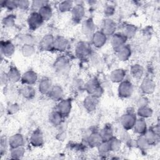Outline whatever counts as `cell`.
<instances>
[{"label": "cell", "instance_id": "cell-1", "mask_svg": "<svg viewBox=\"0 0 160 160\" xmlns=\"http://www.w3.org/2000/svg\"><path fill=\"white\" fill-rule=\"evenodd\" d=\"M42 18L38 13H33L29 18V27L33 29L38 28L41 26L42 22Z\"/></svg>", "mask_w": 160, "mask_h": 160}, {"label": "cell", "instance_id": "cell-2", "mask_svg": "<svg viewBox=\"0 0 160 160\" xmlns=\"http://www.w3.org/2000/svg\"><path fill=\"white\" fill-rule=\"evenodd\" d=\"M55 66L57 71L62 73L68 71V67H69V63L66 59L61 58L58 59Z\"/></svg>", "mask_w": 160, "mask_h": 160}, {"label": "cell", "instance_id": "cell-3", "mask_svg": "<svg viewBox=\"0 0 160 160\" xmlns=\"http://www.w3.org/2000/svg\"><path fill=\"white\" fill-rule=\"evenodd\" d=\"M71 102L69 101L66 100L61 101L58 106L59 112L61 115H67L70 111Z\"/></svg>", "mask_w": 160, "mask_h": 160}, {"label": "cell", "instance_id": "cell-4", "mask_svg": "<svg viewBox=\"0 0 160 160\" xmlns=\"http://www.w3.org/2000/svg\"><path fill=\"white\" fill-rule=\"evenodd\" d=\"M135 122L134 118L131 114H126L122 118V123L126 128H131Z\"/></svg>", "mask_w": 160, "mask_h": 160}, {"label": "cell", "instance_id": "cell-5", "mask_svg": "<svg viewBox=\"0 0 160 160\" xmlns=\"http://www.w3.org/2000/svg\"><path fill=\"white\" fill-rule=\"evenodd\" d=\"M68 46V41L63 38L59 37L54 41V46L58 50H65Z\"/></svg>", "mask_w": 160, "mask_h": 160}, {"label": "cell", "instance_id": "cell-6", "mask_svg": "<svg viewBox=\"0 0 160 160\" xmlns=\"http://www.w3.org/2000/svg\"><path fill=\"white\" fill-rule=\"evenodd\" d=\"M54 46V41L52 37L51 36H46L44 37L41 42V46L44 49H49Z\"/></svg>", "mask_w": 160, "mask_h": 160}, {"label": "cell", "instance_id": "cell-7", "mask_svg": "<svg viewBox=\"0 0 160 160\" xmlns=\"http://www.w3.org/2000/svg\"><path fill=\"white\" fill-rule=\"evenodd\" d=\"M22 142L23 139L20 134H16L14 136H12L9 139V144L13 148L21 146Z\"/></svg>", "mask_w": 160, "mask_h": 160}, {"label": "cell", "instance_id": "cell-8", "mask_svg": "<svg viewBox=\"0 0 160 160\" xmlns=\"http://www.w3.org/2000/svg\"><path fill=\"white\" fill-rule=\"evenodd\" d=\"M131 84L128 82H124L119 87V94L124 97H126L131 94Z\"/></svg>", "mask_w": 160, "mask_h": 160}, {"label": "cell", "instance_id": "cell-9", "mask_svg": "<svg viewBox=\"0 0 160 160\" xmlns=\"http://www.w3.org/2000/svg\"><path fill=\"white\" fill-rule=\"evenodd\" d=\"M37 79V76L36 73H34L32 71H28L24 74L22 79L23 81L27 84H33L35 82L36 80Z\"/></svg>", "mask_w": 160, "mask_h": 160}, {"label": "cell", "instance_id": "cell-10", "mask_svg": "<svg viewBox=\"0 0 160 160\" xmlns=\"http://www.w3.org/2000/svg\"><path fill=\"white\" fill-rule=\"evenodd\" d=\"M96 104H97L96 98L92 95L91 96L87 98L84 102V105L86 106V108L89 111L93 110L96 108Z\"/></svg>", "mask_w": 160, "mask_h": 160}, {"label": "cell", "instance_id": "cell-11", "mask_svg": "<svg viewBox=\"0 0 160 160\" xmlns=\"http://www.w3.org/2000/svg\"><path fill=\"white\" fill-rule=\"evenodd\" d=\"M51 84L48 79H42L39 84V89L43 93L49 92L51 90Z\"/></svg>", "mask_w": 160, "mask_h": 160}, {"label": "cell", "instance_id": "cell-12", "mask_svg": "<svg viewBox=\"0 0 160 160\" xmlns=\"http://www.w3.org/2000/svg\"><path fill=\"white\" fill-rule=\"evenodd\" d=\"M31 142L34 146H40L42 142V136L39 131H36L31 136Z\"/></svg>", "mask_w": 160, "mask_h": 160}, {"label": "cell", "instance_id": "cell-13", "mask_svg": "<svg viewBox=\"0 0 160 160\" xmlns=\"http://www.w3.org/2000/svg\"><path fill=\"white\" fill-rule=\"evenodd\" d=\"M49 94L53 99H59L62 96V90L59 86H55L51 89Z\"/></svg>", "mask_w": 160, "mask_h": 160}, {"label": "cell", "instance_id": "cell-14", "mask_svg": "<svg viewBox=\"0 0 160 160\" xmlns=\"http://www.w3.org/2000/svg\"><path fill=\"white\" fill-rule=\"evenodd\" d=\"M51 10L48 6H43L39 9V15L41 16L43 20H47L51 16Z\"/></svg>", "mask_w": 160, "mask_h": 160}, {"label": "cell", "instance_id": "cell-15", "mask_svg": "<svg viewBox=\"0 0 160 160\" xmlns=\"http://www.w3.org/2000/svg\"><path fill=\"white\" fill-rule=\"evenodd\" d=\"M77 51L79 56H81V58L85 57L88 56V54L89 53V48L88 46V44L82 43L79 45L78 48H77Z\"/></svg>", "mask_w": 160, "mask_h": 160}, {"label": "cell", "instance_id": "cell-16", "mask_svg": "<svg viewBox=\"0 0 160 160\" xmlns=\"http://www.w3.org/2000/svg\"><path fill=\"white\" fill-rule=\"evenodd\" d=\"M93 41L94 44L96 46H102L104 41H106V38L104 37V34L100 32H97L94 34L93 38Z\"/></svg>", "mask_w": 160, "mask_h": 160}, {"label": "cell", "instance_id": "cell-17", "mask_svg": "<svg viewBox=\"0 0 160 160\" xmlns=\"http://www.w3.org/2000/svg\"><path fill=\"white\" fill-rule=\"evenodd\" d=\"M21 92L22 95L26 98H31L34 94V89L29 86H25L22 87L21 89Z\"/></svg>", "mask_w": 160, "mask_h": 160}, {"label": "cell", "instance_id": "cell-18", "mask_svg": "<svg viewBox=\"0 0 160 160\" xmlns=\"http://www.w3.org/2000/svg\"><path fill=\"white\" fill-rule=\"evenodd\" d=\"M73 16L74 19H78V20H80L84 14V9L81 6H76L74 9H73V12H72Z\"/></svg>", "mask_w": 160, "mask_h": 160}, {"label": "cell", "instance_id": "cell-19", "mask_svg": "<svg viewBox=\"0 0 160 160\" xmlns=\"http://www.w3.org/2000/svg\"><path fill=\"white\" fill-rule=\"evenodd\" d=\"M8 78L9 81L12 82H16L17 81H18L19 78V74L17 71V69H16L15 68H13L9 71L8 74Z\"/></svg>", "mask_w": 160, "mask_h": 160}, {"label": "cell", "instance_id": "cell-20", "mask_svg": "<svg viewBox=\"0 0 160 160\" xmlns=\"http://www.w3.org/2000/svg\"><path fill=\"white\" fill-rule=\"evenodd\" d=\"M114 24L113 22L109 20L106 21L104 25V32L107 34H111L114 32Z\"/></svg>", "mask_w": 160, "mask_h": 160}, {"label": "cell", "instance_id": "cell-21", "mask_svg": "<svg viewBox=\"0 0 160 160\" xmlns=\"http://www.w3.org/2000/svg\"><path fill=\"white\" fill-rule=\"evenodd\" d=\"M124 42V39L122 36L119 34H116L112 39V43L113 46H115L116 48H120V46H122Z\"/></svg>", "mask_w": 160, "mask_h": 160}, {"label": "cell", "instance_id": "cell-22", "mask_svg": "<svg viewBox=\"0 0 160 160\" xmlns=\"http://www.w3.org/2000/svg\"><path fill=\"white\" fill-rule=\"evenodd\" d=\"M5 46H2V51L6 56H11L14 52V46L11 43H6Z\"/></svg>", "mask_w": 160, "mask_h": 160}, {"label": "cell", "instance_id": "cell-23", "mask_svg": "<svg viewBox=\"0 0 160 160\" xmlns=\"http://www.w3.org/2000/svg\"><path fill=\"white\" fill-rule=\"evenodd\" d=\"M153 85L154 84L150 81V79H146L142 84V86L143 87V91L146 92H150L151 91H153Z\"/></svg>", "mask_w": 160, "mask_h": 160}, {"label": "cell", "instance_id": "cell-24", "mask_svg": "<svg viewBox=\"0 0 160 160\" xmlns=\"http://www.w3.org/2000/svg\"><path fill=\"white\" fill-rule=\"evenodd\" d=\"M61 114L59 112H52L50 116V120L54 125H58L60 123L61 119Z\"/></svg>", "mask_w": 160, "mask_h": 160}, {"label": "cell", "instance_id": "cell-25", "mask_svg": "<svg viewBox=\"0 0 160 160\" xmlns=\"http://www.w3.org/2000/svg\"><path fill=\"white\" fill-rule=\"evenodd\" d=\"M134 125H135L134 128H136V131L139 133L144 132V129H146V123L142 119L136 122V123L135 122Z\"/></svg>", "mask_w": 160, "mask_h": 160}, {"label": "cell", "instance_id": "cell-26", "mask_svg": "<svg viewBox=\"0 0 160 160\" xmlns=\"http://www.w3.org/2000/svg\"><path fill=\"white\" fill-rule=\"evenodd\" d=\"M24 154V149L22 148H15L13 151L11 152L12 156H13L14 158H19L21 156H22Z\"/></svg>", "mask_w": 160, "mask_h": 160}, {"label": "cell", "instance_id": "cell-27", "mask_svg": "<svg viewBox=\"0 0 160 160\" xmlns=\"http://www.w3.org/2000/svg\"><path fill=\"white\" fill-rule=\"evenodd\" d=\"M123 78V73L122 71H120V69H118V71H114L112 74V78L114 81L118 82L119 81H121V79Z\"/></svg>", "mask_w": 160, "mask_h": 160}, {"label": "cell", "instance_id": "cell-28", "mask_svg": "<svg viewBox=\"0 0 160 160\" xmlns=\"http://www.w3.org/2000/svg\"><path fill=\"white\" fill-rule=\"evenodd\" d=\"M101 139L102 138L100 135L94 134H92V136H91V140H89V142L93 145L98 144V143L100 142Z\"/></svg>", "mask_w": 160, "mask_h": 160}, {"label": "cell", "instance_id": "cell-29", "mask_svg": "<svg viewBox=\"0 0 160 160\" xmlns=\"http://www.w3.org/2000/svg\"><path fill=\"white\" fill-rule=\"evenodd\" d=\"M139 114H141V116L147 117V116H151V109H148L145 107H142V108H141V110L140 109L139 110Z\"/></svg>", "mask_w": 160, "mask_h": 160}, {"label": "cell", "instance_id": "cell-30", "mask_svg": "<svg viewBox=\"0 0 160 160\" xmlns=\"http://www.w3.org/2000/svg\"><path fill=\"white\" fill-rule=\"evenodd\" d=\"M84 31L86 33H89V30L93 31V29H94L93 24L92 22H90V21H86V22L84 24Z\"/></svg>", "mask_w": 160, "mask_h": 160}, {"label": "cell", "instance_id": "cell-31", "mask_svg": "<svg viewBox=\"0 0 160 160\" xmlns=\"http://www.w3.org/2000/svg\"><path fill=\"white\" fill-rule=\"evenodd\" d=\"M112 136V132L111 131V129H104V131L101 135L102 138H105L106 139H109Z\"/></svg>", "mask_w": 160, "mask_h": 160}, {"label": "cell", "instance_id": "cell-32", "mask_svg": "<svg viewBox=\"0 0 160 160\" xmlns=\"http://www.w3.org/2000/svg\"><path fill=\"white\" fill-rule=\"evenodd\" d=\"M134 69H132V71H134V76L135 77H139L141 76L142 74V69H141V68L139 66H134Z\"/></svg>", "mask_w": 160, "mask_h": 160}, {"label": "cell", "instance_id": "cell-33", "mask_svg": "<svg viewBox=\"0 0 160 160\" xmlns=\"http://www.w3.org/2000/svg\"><path fill=\"white\" fill-rule=\"evenodd\" d=\"M17 4H18V6H19L21 8H25L28 6V2L25 1H18V2H17Z\"/></svg>", "mask_w": 160, "mask_h": 160}, {"label": "cell", "instance_id": "cell-34", "mask_svg": "<svg viewBox=\"0 0 160 160\" xmlns=\"http://www.w3.org/2000/svg\"><path fill=\"white\" fill-rule=\"evenodd\" d=\"M17 104H12V106H10L8 108V111L11 113H14L16 112L18 109V108L16 106Z\"/></svg>", "mask_w": 160, "mask_h": 160}]
</instances>
